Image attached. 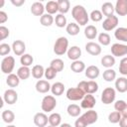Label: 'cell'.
<instances>
[{"mask_svg":"<svg viewBox=\"0 0 127 127\" xmlns=\"http://www.w3.org/2000/svg\"><path fill=\"white\" fill-rule=\"evenodd\" d=\"M71 16L75 20V23L79 26H85L89 20V15L82 5L73 6V8L71 9Z\"/></svg>","mask_w":127,"mask_h":127,"instance_id":"obj_1","label":"cell"},{"mask_svg":"<svg viewBox=\"0 0 127 127\" xmlns=\"http://www.w3.org/2000/svg\"><path fill=\"white\" fill-rule=\"evenodd\" d=\"M68 50V40L65 37H59L54 45V53L57 56H63L67 53Z\"/></svg>","mask_w":127,"mask_h":127,"instance_id":"obj_2","label":"cell"},{"mask_svg":"<svg viewBox=\"0 0 127 127\" xmlns=\"http://www.w3.org/2000/svg\"><path fill=\"white\" fill-rule=\"evenodd\" d=\"M57 106V100L56 97L53 95H46L42 99L41 102V108L44 112H52Z\"/></svg>","mask_w":127,"mask_h":127,"instance_id":"obj_3","label":"cell"},{"mask_svg":"<svg viewBox=\"0 0 127 127\" xmlns=\"http://www.w3.org/2000/svg\"><path fill=\"white\" fill-rule=\"evenodd\" d=\"M15 67V59L12 56L5 57L1 62V71L5 74L12 73L13 69Z\"/></svg>","mask_w":127,"mask_h":127,"instance_id":"obj_4","label":"cell"},{"mask_svg":"<svg viewBox=\"0 0 127 127\" xmlns=\"http://www.w3.org/2000/svg\"><path fill=\"white\" fill-rule=\"evenodd\" d=\"M65 95H66V98L68 100H71V101H78V100H81L85 93L84 91H82L80 88H78L77 86L76 87H70L66 90L65 92Z\"/></svg>","mask_w":127,"mask_h":127,"instance_id":"obj_5","label":"cell"},{"mask_svg":"<svg viewBox=\"0 0 127 127\" xmlns=\"http://www.w3.org/2000/svg\"><path fill=\"white\" fill-rule=\"evenodd\" d=\"M116 97V90L113 87H106L101 93V101L103 104H110L114 102Z\"/></svg>","mask_w":127,"mask_h":127,"instance_id":"obj_6","label":"cell"},{"mask_svg":"<svg viewBox=\"0 0 127 127\" xmlns=\"http://www.w3.org/2000/svg\"><path fill=\"white\" fill-rule=\"evenodd\" d=\"M81 119L84 121V123L88 126V125H91L93 123H95L98 119V114L95 110L93 109H89L87 111H85L82 115H80Z\"/></svg>","mask_w":127,"mask_h":127,"instance_id":"obj_7","label":"cell"},{"mask_svg":"<svg viewBox=\"0 0 127 127\" xmlns=\"http://www.w3.org/2000/svg\"><path fill=\"white\" fill-rule=\"evenodd\" d=\"M111 54L113 57H124L127 55V45L115 43L111 46Z\"/></svg>","mask_w":127,"mask_h":127,"instance_id":"obj_8","label":"cell"},{"mask_svg":"<svg viewBox=\"0 0 127 127\" xmlns=\"http://www.w3.org/2000/svg\"><path fill=\"white\" fill-rule=\"evenodd\" d=\"M18 100V93L16 92V90H14L13 88H9L7 90H5L4 94H3V101L7 104H14L16 103Z\"/></svg>","mask_w":127,"mask_h":127,"instance_id":"obj_9","label":"cell"},{"mask_svg":"<svg viewBox=\"0 0 127 127\" xmlns=\"http://www.w3.org/2000/svg\"><path fill=\"white\" fill-rule=\"evenodd\" d=\"M118 25V17L113 15L111 17H107L103 22H102V28L105 31H112L114 30Z\"/></svg>","mask_w":127,"mask_h":127,"instance_id":"obj_10","label":"cell"},{"mask_svg":"<svg viewBox=\"0 0 127 127\" xmlns=\"http://www.w3.org/2000/svg\"><path fill=\"white\" fill-rule=\"evenodd\" d=\"M33 121L37 127H47L49 123V117L46 115L45 112H38L34 115Z\"/></svg>","mask_w":127,"mask_h":127,"instance_id":"obj_11","label":"cell"},{"mask_svg":"<svg viewBox=\"0 0 127 127\" xmlns=\"http://www.w3.org/2000/svg\"><path fill=\"white\" fill-rule=\"evenodd\" d=\"M96 103V99L92 94H85L84 97L81 99V103H80V107L83 109H92L94 107Z\"/></svg>","mask_w":127,"mask_h":127,"instance_id":"obj_12","label":"cell"},{"mask_svg":"<svg viewBox=\"0 0 127 127\" xmlns=\"http://www.w3.org/2000/svg\"><path fill=\"white\" fill-rule=\"evenodd\" d=\"M85 51L91 56H98L101 54L102 49L99 44L94 43V42H88L85 45Z\"/></svg>","mask_w":127,"mask_h":127,"instance_id":"obj_13","label":"cell"},{"mask_svg":"<svg viewBox=\"0 0 127 127\" xmlns=\"http://www.w3.org/2000/svg\"><path fill=\"white\" fill-rule=\"evenodd\" d=\"M12 50L16 56H23L26 51V44L21 40H16L12 44Z\"/></svg>","mask_w":127,"mask_h":127,"instance_id":"obj_14","label":"cell"},{"mask_svg":"<svg viewBox=\"0 0 127 127\" xmlns=\"http://www.w3.org/2000/svg\"><path fill=\"white\" fill-rule=\"evenodd\" d=\"M36 87V90L39 92V93H47L48 91L51 90V87L52 85L50 84V82L46 79H39L35 85Z\"/></svg>","mask_w":127,"mask_h":127,"instance_id":"obj_15","label":"cell"},{"mask_svg":"<svg viewBox=\"0 0 127 127\" xmlns=\"http://www.w3.org/2000/svg\"><path fill=\"white\" fill-rule=\"evenodd\" d=\"M114 8L118 16H126L127 15V0H117Z\"/></svg>","mask_w":127,"mask_h":127,"instance_id":"obj_16","label":"cell"},{"mask_svg":"<svg viewBox=\"0 0 127 127\" xmlns=\"http://www.w3.org/2000/svg\"><path fill=\"white\" fill-rule=\"evenodd\" d=\"M66 55H67V58L69 60H71L72 62H74V61L79 60V58L81 56V50L77 46H72V47L68 48Z\"/></svg>","mask_w":127,"mask_h":127,"instance_id":"obj_17","label":"cell"},{"mask_svg":"<svg viewBox=\"0 0 127 127\" xmlns=\"http://www.w3.org/2000/svg\"><path fill=\"white\" fill-rule=\"evenodd\" d=\"M99 73H100V70L98 68V66L96 65H89L85 68V76L91 80L97 78L99 76Z\"/></svg>","mask_w":127,"mask_h":127,"instance_id":"obj_18","label":"cell"},{"mask_svg":"<svg viewBox=\"0 0 127 127\" xmlns=\"http://www.w3.org/2000/svg\"><path fill=\"white\" fill-rule=\"evenodd\" d=\"M115 89L120 93L126 92L127 91V78L124 76H121L115 79Z\"/></svg>","mask_w":127,"mask_h":127,"instance_id":"obj_19","label":"cell"},{"mask_svg":"<svg viewBox=\"0 0 127 127\" xmlns=\"http://www.w3.org/2000/svg\"><path fill=\"white\" fill-rule=\"evenodd\" d=\"M45 6L42 2H34L31 5V13L35 16H43L45 12Z\"/></svg>","mask_w":127,"mask_h":127,"instance_id":"obj_20","label":"cell"},{"mask_svg":"<svg viewBox=\"0 0 127 127\" xmlns=\"http://www.w3.org/2000/svg\"><path fill=\"white\" fill-rule=\"evenodd\" d=\"M115 12V8L113 6V4L111 2H104L101 6V13L107 17H111L114 15Z\"/></svg>","mask_w":127,"mask_h":127,"instance_id":"obj_21","label":"cell"},{"mask_svg":"<svg viewBox=\"0 0 127 127\" xmlns=\"http://www.w3.org/2000/svg\"><path fill=\"white\" fill-rule=\"evenodd\" d=\"M97 34H98L97 28L93 25H87L84 28V36L88 40H94L97 37Z\"/></svg>","mask_w":127,"mask_h":127,"instance_id":"obj_22","label":"cell"},{"mask_svg":"<svg viewBox=\"0 0 127 127\" xmlns=\"http://www.w3.org/2000/svg\"><path fill=\"white\" fill-rule=\"evenodd\" d=\"M114 37L121 42L127 43V28L126 27H119V28L115 29Z\"/></svg>","mask_w":127,"mask_h":127,"instance_id":"obj_23","label":"cell"},{"mask_svg":"<svg viewBox=\"0 0 127 127\" xmlns=\"http://www.w3.org/2000/svg\"><path fill=\"white\" fill-rule=\"evenodd\" d=\"M31 73H32V75H33L34 78L41 79L45 75V68L41 64H35L32 67V69H31Z\"/></svg>","mask_w":127,"mask_h":127,"instance_id":"obj_24","label":"cell"},{"mask_svg":"<svg viewBox=\"0 0 127 127\" xmlns=\"http://www.w3.org/2000/svg\"><path fill=\"white\" fill-rule=\"evenodd\" d=\"M64 84L61 81H56L55 83L52 84V87H51V91L53 93V95H56V96H60L64 93Z\"/></svg>","mask_w":127,"mask_h":127,"instance_id":"obj_25","label":"cell"},{"mask_svg":"<svg viewBox=\"0 0 127 127\" xmlns=\"http://www.w3.org/2000/svg\"><path fill=\"white\" fill-rule=\"evenodd\" d=\"M101 64L106 68H111L115 64V57L111 55H105L101 58Z\"/></svg>","mask_w":127,"mask_h":127,"instance_id":"obj_26","label":"cell"},{"mask_svg":"<svg viewBox=\"0 0 127 127\" xmlns=\"http://www.w3.org/2000/svg\"><path fill=\"white\" fill-rule=\"evenodd\" d=\"M16 74L19 76V78L21 80H25V79H28L30 77V75H31V69L29 68V66H23V65H21L18 68Z\"/></svg>","mask_w":127,"mask_h":127,"instance_id":"obj_27","label":"cell"},{"mask_svg":"<svg viewBox=\"0 0 127 127\" xmlns=\"http://www.w3.org/2000/svg\"><path fill=\"white\" fill-rule=\"evenodd\" d=\"M66 111H67V114L69 116H71V117H77L81 113V107L79 105H77V104L72 103V104H69L67 106Z\"/></svg>","mask_w":127,"mask_h":127,"instance_id":"obj_28","label":"cell"},{"mask_svg":"<svg viewBox=\"0 0 127 127\" xmlns=\"http://www.w3.org/2000/svg\"><path fill=\"white\" fill-rule=\"evenodd\" d=\"M49 124L54 127H58L62 124V116L58 112H54L49 116Z\"/></svg>","mask_w":127,"mask_h":127,"instance_id":"obj_29","label":"cell"},{"mask_svg":"<svg viewBox=\"0 0 127 127\" xmlns=\"http://www.w3.org/2000/svg\"><path fill=\"white\" fill-rule=\"evenodd\" d=\"M70 69L75 73H80L81 71L85 70V64H84V63L82 61L77 60V61H74V62L71 63Z\"/></svg>","mask_w":127,"mask_h":127,"instance_id":"obj_30","label":"cell"},{"mask_svg":"<svg viewBox=\"0 0 127 127\" xmlns=\"http://www.w3.org/2000/svg\"><path fill=\"white\" fill-rule=\"evenodd\" d=\"M54 22H55V18L51 14L46 13L42 17H40V23L44 27H50V26H52L54 24Z\"/></svg>","mask_w":127,"mask_h":127,"instance_id":"obj_31","label":"cell"},{"mask_svg":"<svg viewBox=\"0 0 127 127\" xmlns=\"http://www.w3.org/2000/svg\"><path fill=\"white\" fill-rule=\"evenodd\" d=\"M20 80H21V79L19 78V76H18L17 74H15V73H10V74H8V76H7V78H6V83H7L8 86H10V87H16V86L19 85Z\"/></svg>","mask_w":127,"mask_h":127,"instance_id":"obj_32","label":"cell"},{"mask_svg":"<svg viewBox=\"0 0 127 127\" xmlns=\"http://www.w3.org/2000/svg\"><path fill=\"white\" fill-rule=\"evenodd\" d=\"M45 9H46V11H47L48 14H51V15L56 14L57 12H59V4H58V1H49L46 4Z\"/></svg>","mask_w":127,"mask_h":127,"instance_id":"obj_33","label":"cell"},{"mask_svg":"<svg viewBox=\"0 0 127 127\" xmlns=\"http://www.w3.org/2000/svg\"><path fill=\"white\" fill-rule=\"evenodd\" d=\"M65 30L69 36H76L79 33V25H77L75 22H70L66 25Z\"/></svg>","mask_w":127,"mask_h":127,"instance_id":"obj_34","label":"cell"},{"mask_svg":"<svg viewBox=\"0 0 127 127\" xmlns=\"http://www.w3.org/2000/svg\"><path fill=\"white\" fill-rule=\"evenodd\" d=\"M1 117L3 119V121L7 124H11L14 120H15V114L12 110H9V109H6L4 111H2V114H1Z\"/></svg>","mask_w":127,"mask_h":127,"instance_id":"obj_35","label":"cell"},{"mask_svg":"<svg viewBox=\"0 0 127 127\" xmlns=\"http://www.w3.org/2000/svg\"><path fill=\"white\" fill-rule=\"evenodd\" d=\"M102 77L105 81L111 82L116 79V71L112 68H106V70H104L102 73Z\"/></svg>","mask_w":127,"mask_h":127,"instance_id":"obj_36","label":"cell"},{"mask_svg":"<svg viewBox=\"0 0 127 127\" xmlns=\"http://www.w3.org/2000/svg\"><path fill=\"white\" fill-rule=\"evenodd\" d=\"M97 90H98V83L95 80L86 81V89H85L86 94H93L97 92Z\"/></svg>","mask_w":127,"mask_h":127,"instance_id":"obj_37","label":"cell"},{"mask_svg":"<svg viewBox=\"0 0 127 127\" xmlns=\"http://www.w3.org/2000/svg\"><path fill=\"white\" fill-rule=\"evenodd\" d=\"M58 4H59V12L60 14H65L69 11V8H70V3L68 0H59L58 1Z\"/></svg>","mask_w":127,"mask_h":127,"instance_id":"obj_38","label":"cell"},{"mask_svg":"<svg viewBox=\"0 0 127 127\" xmlns=\"http://www.w3.org/2000/svg\"><path fill=\"white\" fill-rule=\"evenodd\" d=\"M50 66L53 67L57 72H60L64 69V61L62 59H54L51 64H50Z\"/></svg>","mask_w":127,"mask_h":127,"instance_id":"obj_39","label":"cell"},{"mask_svg":"<svg viewBox=\"0 0 127 127\" xmlns=\"http://www.w3.org/2000/svg\"><path fill=\"white\" fill-rule=\"evenodd\" d=\"M34 62V58L30 54H24L20 57V63L23 66H30Z\"/></svg>","mask_w":127,"mask_h":127,"instance_id":"obj_40","label":"cell"},{"mask_svg":"<svg viewBox=\"0 0 127 127\" xmlns=\"http://www.w3.org/2000/svg\"><path fill=\"white\" fill-rule=\"evenodd\" d=\"M55 23H56V26L59 28H64V27H66V25H67L65 16L64 14H60V13L58 15H56Z\"/></svg>","mask_w":127,"mask_h":127,"instance_id":"obj_41","label":"cell"},{"mask_svg":"<svg viewBox=\"0 0 127 127\" xmlns=\"http://www.w3.org/2000/svg\"><path fill=\"white\" fill-rule=\"evenodd\" d=\"M98 42L102 46H108L111 42V38H110L109 34H107L105 32H102L98 35Z\"/></svg>","mask_w":127,"mask_h":127,"instance_id":"obj_42","label":"cell"},{"mask_svg":"<svg viewBox=\"0 0 127 127\" xmlns=\"http://www.w3.org/2000/svg\"><path fill=\"white\" fill-rule=\"evenodd\" d=\"M121 117H122V115H121L120 112L113 111V112L109 113V115H108V121L110 123H112V124H116V123H119Z\"/></svg>","mask_w":127,"mask_h":127,"instance_id":"obj_43","label":"cell"},{"mask_svg":"<svg viewBox=\"0 0 127 127\" xmlns=\"http://www.w3.org/2000/svg\"><path fill=\"white\" fill-rule=\"evenodd\" d=\"M114 109H115V111L122 113L124 110L127 109V103L124 100H117L114 103Z\"/></svg>","mask_w":127,"mask_h":127,"instance_id":"obj_44","label":"cell"},{"mask_svg":"<svg viewBox=\"0 0 127 127\" xmlns=\"http://www.w3.org/2000/svg\"><path fill=\"white\" fill-rule=\"evenodd\" d=\"M89 17H90V19H91L93 22H100V21L102 20V18H103V14L101 13V11L95 9V10L91 11Z\"/></svg>","mask_w":127,"mask_h":127,"instance_id":"obj_45","label":"cell"},{"mask_svg":"<svg viewBox=\"0 0 127 127\" xmlns=\"http://www.w3.org/2000/svg\"><path fill=\"white\" fill-rule=\"evenodd\" d=\"M119 72L122 75H127V57L121 59L119 63Z\"/></svg>","mask_w":127,"mask_h":127,"instance_id":"obj_46","label":"cell"},{"mask_svg":"<svg viewBox=\"0 0 127 127\" xmlns=\"http://www.w3.org/2000/svg\"><path fill=\"white\" fill-rule=\"evenodd\" d=\"M57 74H58V72L53 67H51V66H49V67H47L45 69V77L48 80L49 79H54L57 76Z\"/></svg>","mask_w":127,"mask_h":127,"instance_id":"obj_47","label":"cell"},{"mask_svg":"<svg viewBox=\"0 0 127 127\" xmlns=\"http://www.w3.org/2000/svg\"><path fill=\"white\" fill-rule=\"evenodd\" d=\"M11 49L12 47H10L8 44L2 43L0 45V56H7L11 52Z\"/></svg>","mask_w":127,"mask_h":127,"instance_id":"obj_48","label":"cell"},{"mask_svg":"<svg viewBox=\"0 0 127 127\" xmlns=\"http://www.w3.org/2000/svg\"><path fill=\"white\" fill-rule=\"evenodd\" d=\"M10 31L7 27L5 26H0V40H5L6 38L9 37Z\"/></svg>","mask_w":127,"mask_h":127,"instance_id":"obj_49","label":"cell"},{"mask_svg":"<svg viewBox=\"0 0 127 127\" xmlns=\"http://www.w3.org/2000/svg\"><path fill=\"white\" fill-rule=\"evenodd\" d=\"M74 127H87V125L84 123V121L81 119V117L79 116L76 120H75V122H74Z\"/></svg>","mask_w":127,"mask_h":127,"instance_id":"obj_50","label":"cell"},{"mask_svg":"<svg viewBox=\"0 0 127 127\" xmlns=\"http://www.w3.org/2000/svg\"><path fill=\"white\" fill-rule=\"evenodd\" d=\"M8 20V15L4 11H0V24H4Z\"/></svg>","mask_w":127,"mask_h":127,"instance_id":"obj_51","label":"cell"},{"mask_svg":"<svg viewBox=\"0 0 127 127\" xmlns=\"http://www.w3.org/2000/svg\"><path fill=\"white\" fill-rule=\"evenodd\" d=\"M119 126L120 127H127V116H122L120 121H119Z\"/></svg>","mask_w":127,"mask_h":127,"instance_id":"obj_52","label":"cell"},{"mask_svg":"<svg viewBox=\"0 0 127 127\" xmlns=\"http://www.w3.org/2000/svg\"><path fill=\"white\" fill-rule=\"evenodd\" d=\"M11 3L16 7H20L25 3V0H11Z\"/></svg>","mask_w":127,"mask_h":127,"instance_id":"obj_53","label":"cell"},{"mask_svg":"<svg viewBox=\"0 0 127 127\" xmlns=\"http://www.w3.org/2000/svg\"><path fill=\"white\" fill-rule=\"evenodd\" d=\"M60 127H72V126L70 124H68V123H63V124L60 125Z\"/></svg>","mask_w":127,"mask_h":127,"instance_id":"obj_54","label":"cell"},{"mask_svg":"<svg viewBox=\"0 0 127 127\" xmlns=\"http://www.w3.org/2000/svg\"><path fill=\"white\" fill-rule=\"evenodd\" d=\"M6 127H16V126L15 125H12V124H8Z\"/></svg>","mask_w":127,"mask_h":127,"instance_id":"obj_55","label":"cell"},{"mask_svg":"<svg viewBox=\"0 0 127 127\" xmlns=\"http://www.w3.org/2000/svg\"><path fill=\"white\" fill-rule=\"evenodd\" d=\"M47 127H54V126H51V125H49V126H47Z\"/></svg>","mask_w":127,"mask_h":127,"instance_id":"obj_56","label":"cell"}]
</instances>
